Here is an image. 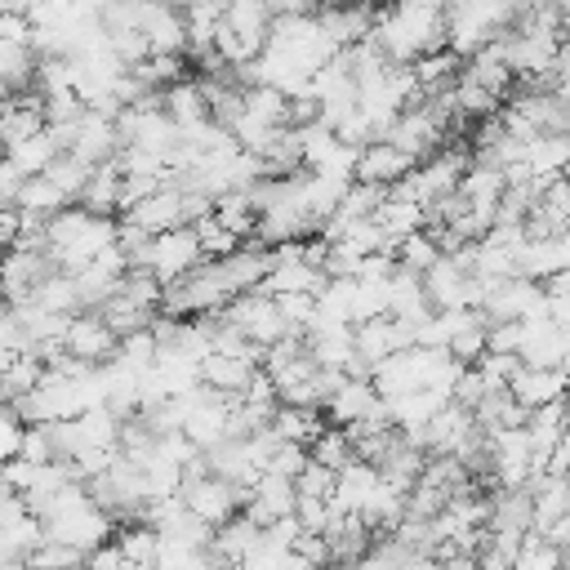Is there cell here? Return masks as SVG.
I'll list each match as a JSON object with an SVG mask.
<instances>
[{"instance_id":"1","label":"cell","mask_w":570,"mask_h":570,"mask_svg":"<svg viewBox=\"0 0 570 570\" xmlns=\"http://www.w3.org/2000/svg\"><path fill=\"white\" fill-rule=\"evenodd\" d=\"M392 67H410L436 49H445V4L419 0L396 9H374V27L365 36Z\"/></svg>"},{"instance_id":"2","label":"cell","mask_w":570,"mask_h":570,"mask_svg":"<svg viewBox=\"0 0 570 570\" xmlns=\"http://www.w3.org/2000/svg\"><path fill=\"white\" fill-rule=\"evenodd\" d=\"M116 245V223L111 218H98L80 205H67L62 214H53L45 223V254L58 272H80L89 267L98 254H107Z\"/></svg>"},{"instance_id":"3","label":"cell","mask_w":570,"mask_h":570,"mask_svg":"<svg viewBox=\"0 0 570 570\" xmlns=\"http://www.w3.org/2000/svg\"><path fill=\"white\" fill-rule=\"evenodd\" d=\"M218 321L223 325H232L245 343H254L258 352H267L272 343H281L289 330H285V316H281V307H276V298L272 294H263V289H249V294H236L223 312H218Z\"/></svg>"},{"instance_id":"4","label":"cell","mask_w":570,"mask_h":570,"mask_svg":"<svg viewBox=\"0 0 570 570\" xmlns=\"http://www.w3.org/2000/svg\"><path fill=\"white\" fill-rule=\"evenodd\" d=\"M178 499H183V508H187L205 530L227 525L232 517H240V503H245V494H240L236 485H227L223 476H214V472L187 476L183 490H178Z\"/></svg>"},{"instance_id":"5","label":"cell","mask_w":570,"mask_h":570,"mask_svg":"<svg viewBox=\"0 0 570 570\" xmlns=\"http://www.w3.org/2000/svg\"><path fill=\"white\" fill-rule=\"evenodd\" d=\"M116 343H120V338L107 330V321H102L98 312H76V316L67 321V330H62V356L76 361V365H89V370L111 365Z\"/></svg>"},{"instance_id":"6","label":"cell","mask_w":570,"mask_h":570,"mask_svg":"<svg viewBox=\"0 0 570 570\" xmlns=\"http://www.w3.org/2000/svg\"><path fill=\"white\" fill-rule=\"evenodd\" d=\"M205 263V254H200V240H196V232L191 227H174V232H165V236H151V245H147V272L160 281V285H174V281H183L191 267H200Z\"/></svg>"},{"instance_id":"7","label":"cell","mask_w":570,"mask_h":570,"mask_svg":"<svg viewBox=\"0 0 570 570\" xmlns=\"http://www.w3.org/2000/svg\"><path fill=\"white\" fill-rule=\"evenodd\" d=\"M49 272H58V267L49 263L45 249H36V245H13V249H4V254H0V298H4L9 307L27 303V298L36 294V285H40Z\"/></svg>"},{"instance_id":"8","label":"cell","mask_w":570,"mask_h":570,"mask_svg":"<svg viewBox=\"0 0 570 570\" xmlns=\"http://www.w3.org/2000/svg\"><path fill=\"white\" fill-rule=\"evenodd\" d=\"M120 223L138 227L142 236H165V232H174V227H191V218H187V191L160 187V191L142 196L138 205H129Z\"/></svg>"},{"instance_id":"9","label":"cell","mask_w":570,"mask_h":570,"mask_svg":"<svg viewBox=\"0 0 570 570\" xmlns=\"http://www.w3.org/2000/svg\"><path fill=\"white\" fill-rule=\"evenodd\" d=\"M419 169V160H410L405 151H396L392 142H365L361 151H356V174H352V183H365V187H383V191H392L401 178H410Z\"/></svg>"},{"instance_id":"10","label":"cell","mask_w":570,"mask_h":570,"mask_svg":"<svg viewBox=\"0 0 570 570\" xmlns=\"http://www.w3.org/2000/svg\"><path fill=\"white\" fill-rule=\"evenodd\" d=\"M294 499H298V494H294V481L263 472V476L245 490L240 517H249L258 530H267V525H276V521H285V517H294Z\"/></svg>"},{"instance_id":"11","label":"cell","mask_w":570,"mask_h":570,"mask_svg":"<svg viewBox=\"0 0 570 570\" xmlns=\"http://www.w3.org/2000/svg\"><path fill=\"white\" fill-rule=\"evenodd\" d=\"M67 156H76V160L89 165V169L111 165V160L120 156V129H116V120H107V116H98V111H85L80 125H76V134H71Z\"/></svg>"},{"instance_id":"12","label":"cell","mask_w":570,"mask_h":570,"mask_svg":"<svg viewBox=\"0 0 570 570\" xmlns=\"http://www.w3.org/2000/svg\"><path fill=\"white\" fill-rule=\"evenodd\" d=\"M321 410L330 414L334 428H356V423H365V419H383V414H387V405L379 401V392H374L365 379H343V383L330 392V401H325Z\"/></svg>"},{"instance_id":"13","label":"cell","mask_w":570,"mask_h":570,"mask_svg":"<svg viewBox=\"0 0 570 570\" xmlns=\"http://www.w3.org/2000/svg\"><path fill=\"white\" fill-rule=\"evenodd\" d=\"M40 129H45V102H40V94L22 89V94L0 98V151L36 138Z\"/></svg>"},{"instance_id":"14","label":"cell","mask_w":570,"mask_h":570,"mask_svg":"<svg viewBox=\"0 0 570 570\" xmlns=\"http://www.w3.org/2000/svg\"><path fill=\"white\" fill-rule=\"evenodd\" d=\"M566 392H570V374L566 370H530V365H521L517 374H512V383H508V396L530 414V410H543V405H552V401H566Z\"/></svg>"},{"instance_id":"15","label":"cell","mask_w":570,"mask_h":570,"mask_svg":"<svg viewBox=\"0 0 570 570\" xmlns=\"http://www.w3.org/2000/svg\"><path fill=\"white\" fill-rule=\"evenodd\" d=\"M138 31H142L151 53H187L183 13L169 4H138Z\"/></svg>"},{"instance_id":"16","label":"cell","mask_w":570,"mask_h":570,"mask_svg":"<svg viewBox=\"0 0 570 570\" xmlns=\"http://www.w3.org/2000/svg\"><path fill=\"white\" fill-rule=\"evenodd\" d=\"M223 27L258 58L267 45V31H272V4L267 0H232V4H223Z\"/></svg>"},{"instance_id":"17","label":"cell","mask_w":570,"mask_h":570,"mask_svg":"<svg viewBox=\"0 0 570 570\" xmlns=\"http://www.w3.org/2000/svg\"><path fill=\"white\" fill-rule=\"evenodd\" d=\"M316 22H321V31L330 36L334 49H352V45H361L370 36L374 9H365V4H321Z\"/></svg>"},{"instance_id":"18","label":"cell","mask_w":570,"mask_h":570,"mask_svg":"<svg viewBox=\"0 0 570 570\" xmlns=\"http://www.w3.org/2000/svg\"><path fill=\"white\" fill-rule=\"evenodd\" d=\"M254 374H258V365H254V361H240V356L209 352V356L200 361V387H209V392H218V396H227V401H236V396L249 387Z\"/></svg>"},{"instance_id":"19","label":"cell","mask_w":570,"mask_h":570,"mask_svg":"<svg viewBox=\"0 0 570 570\" xmlns=\"http://www.w3.org/2000/svg\"><path fill=\"white\" fill-rule=\"evenodd\" d=\"M463 76H468L472 85H481L485 94H494V98H508V89L517 85V76H512V67H508L499 40H490L485 49H476L472 58H463Z\"/></svg>"},{"instance_id":"20","label":"cell","mask_w":570,"mask_h":570,"mask_svg":"<svg viewBox=\"0 0 570 570\" xmlns=\"http://www.w3.org/2000/svg\"><path fill=\"white\" fill-rule=\"evenodd\" d=\"M258 543H263V530H258L249 517H232L227 525H218V530H214L209 552H214L227 570H236L245 557H254V552H258Z\"/></svg>"},{"instance_id":"21","label":"cell","mask_w":570,"mask_h":570,"mask_svg":"<svg viewBox=\"0 0 570 570\" xmlns=\"http://www.w3.org/2000/svg\"><path fill=\"white\" fill-rule=\"evenodd\" d=\"M374 223H379V232L387 236L392 254H396V245H401L405 236L428 232V214H423V205H414V200H405V196H392V191H387V200L379 205Z\"/></svg>"},{"instance_id":"22","label":"cell","mask_w":570,"mask_h":570,"mask_svg":"<svg viewBox=\"0 0 570 570\" xmlns=\"http://www.w3.org/2000/svg\"><path fill=\"white\" fill-rule=\"evenodd\" d=\"M374 485H379V472H374V463H361V459H352L343 472H334L330 512H361V508H365V499L374 494Z\"/></svg>"},{"instance_id":"23","label":"cell","mask_w":570,"mask_h":570,"mask_svg":"<svg viewBox=\"0 0 570 570\" xmlns=\"http://www.w3.org/2000/svg\"><path fill=\"white\" fill-rule=\"evenodd\" d=\"M485 530L530 534V530H534V503H530V490H490V521H485Z\"/></svg>"},{"instance_id":"24","label":"cell","mask_w":570,"mask_h":570,"mask_svg":"<svg viewBox=\"0 0 570 570\" xmlns=\"http://www.w3.org/2000/svg\"><path fill=\"white\" fill-rule=\"evenodd\" d=\"M160 111H165L178 129H191V125H205V120H209L205 94H200V85H196L191 76H183L178 85H169V89L160 94Z\"/></svg>"},{"instance_id":"25","label":"cell","mask_w":570,"mask_h":570,"mask_svg":"<svg viewBox=\"0 0 570 570\" xmlns=\"http://www.w3.org/2000/svg\"><path fill=\"white\" fill-rule=\"evenodd\" d=\"M58 156H62V147L53 142V134H49V129H40L36 138H27V142L9 147V151H4V165H9L18 178H40Z\"/></svg>"},{"instance_id":"26","label":"cell","mask_w":570,"mask_h":570,"mask_svg":"<svg viewBox=\"0 0 570 570\" xmlns=\"http://www.w3.org/2000/svg\"><path fill=\"white\" fill-rule=\"evenodd\" d=\"M566 419H570V401H552V405L525 414V436H530V450L539 459H548L557 450V441L566 432Z\"/></svg>"},{"instance_id":"27","label":"cell","mask_w":570,"mask_h":570,"mask_svg":"<svg viewBox=\"0 0 570 570\" xmlns=\"http://www.w3.org/2000/svg\"><path fill=\"white\" fill-rule=\"evenodd\" d=\"M27 303L40 307V312H49V316H76V312H80L76 276H71V272H49V276L36 285V294H31Z\"/></svg>"},{"instance_id":"28","label":"cell","mask_w":570,"mask_h":570,"mask_svg":"<svg viewBox=\"0 0 570 570\" xmlns=\"http://www.w3.org/2000/svg\"><path fill=\"white\" fill-rule=\"evenodd\" d=\"M530 490V503H534V530L543 534L557 517H566L570 512V485H566V476H539V481H530L525 485Z\"/></svg>"},{"instance_id":"29","label":"cell","mask_w":570,"mask_h":570,"mask_svg":"<svg viewBox=\"0 0 570 570\" xmlns=\"http://www.w3.org/2000/svg\"><path fill=\"white\" fill-rule=\"evenodd\" d=\"M111 543L120 548V557H125V566H129V570H147V566H156V561H160V534H156L151 525H142V521L120 525Z\"/></svg>"},{"instance_id":"30","label":"cell","mask_w":570,"mask_h":570,"mask_svg":"<svg viewBox=\"0 0 570 570\" xmlns=\"http://www.w3.org/2000/svg\"><path fill=\"white\" fill-rule=\"evenodd\" d=\"M321 410H298V405H276V419H272V436L276 441H289V445H312L316 436H321Z\"/></svg>"},{"instance_id":"31","label":"cell","mask_w":570,"mask_h":570,"mask_svg":"<svg viewBox=\"0 0 570 570\" xmlns=\"http://www.w3.org/2000/svg\"><path fill=\"white\" fill-rule=\"evenodd\" d=\"M80 209H89V214H98V218H107V214L120 209V169H116V160H111V165H98V169L89 174V183H85V191H80Z\"/></svg>"},{"instance_id":"32","label":"cell","mask_w":570,"mask_h":570,"mask_svg":"<svg viewBox=\"0 0 570 570\" xmlns=\"http://www.w3.org/2000/svg\"><path fill=\"white\" fill-rule=\"evenodd\" d=\"M521 539L525 534H508V530H481L476 539V570H512L517 566V552H521Z\"/></svg>"},{"instance_id":"33","label":"cell","mask_w":570,"mask_h":570,"mask_svg":"<svg viewBox=\"0 0 570 570\" xmlns=\"http://www.w3.org/2000/svg\"><path fill=\"white\" fill-rule=\"evenodd\" d=\"M214 223L223 227V232H232V236H254V227H258V209L249 205V196L245 191H227V196H218L214 200Z\"/></svg>"},{"instance_id":"34","label":"cell","mask_w":570,"mask_h":570,"mask_svg":"<svg viewBox=\"0 0 570 570\" xmlns=\"http://www.w3.org/2000/svg\"><path fill=\"white\" fill-rule=\"evenodd\" d=\"M307 459L321 463V468H330V472H343L356 459V450H352V436L343 428H321V436L307 445Z\"/></svg>"},{"instance_id":"35","label":"cell","mask_w":570,"mask_h":570,"mask_svg":"<svg viewBox=\"0 0 570 570\" xmlns=\"http://www.w3.org/2000/svg\"><path fill=\"white\" fill-rule=\"evenodd\" d=\"M89 174H94V169H89V165H80L76 156H67V151H62V156H58V160L45 169V178H49V183H53V187H58L67 200H80V191H85Z\"/></svg>"},{"instance_id":"36","label":"cell","mask_w":570,"mask_h":570,"mask_svg":"<svg viewBox=\"0 0 570 570\" xmlns=\"http://www.w3.org/2000/svg\"><path fill=\"white\" fill-rule=\"evenodd\" d=\"M396 267H405V272H414V276H423L436 258H441V249H436V240L428 236V232H419V236H405L401 245H396Z\"/></svg>"},{"instance_id":"37","label":"cell","mask_w":570,"mask_h":570,"mask_svg":"<svg viewBox=\"0 0 570 570\" xmlns=\"http://www.w3.org/2000/svg\"><path fill=\"white\" fill-rule=\"evenodd\" d=\"M512 570H561V552L539 530H530L521 539V552H517V566Z\"/></svg>"},{"instance_id":"38","label":"cell","mask_w":570,"mask_h":570,"mask_svg":"<svg viewBox=\"0 0 570 570\" xmlns=\"http://www.w3.org/2000/svg\"><path fill=\"white\" fill-rule=\"evenodd\" d=\"M410 557H414V552H405V548H401L392 534H379V539L370 543V552H365V557H361L352 570H401Z\"/></svg>"},{"instance_id":"39","label":"cell","mask_w":570,"mask_h":570,"mask_svg":"<svg viewBox=\"0 0 570 570\" xmlns=\"http://www.w3.org/2000/svg\"><path fill=\"white\" fill-rule=\"evenodd\" d=\"M307 468V450L303 445H289V441H276L272 454H267V468L272 476H285V481H298V472Z\"/></svg>"},{"instance_id":"40","label":"cell","mask_w":570,"mask_h":570,"mask_svg":"<svg viewBox=\"0 0 570 570\" xmlns=\"http://www.w3.org/2000/svg\"><path fill=\"white\" fill-rule=\"evenodd\" d=\"M294 494H303V499H330V494H334V472L307 459V468H303L298 481H294Z\"/></svg>"},{"instance_id":"41","label":"cell","mask_w":570,"mask_h":570,"mask_svg":"<svg viewBox=\"0 0 570 570\" xmlns=\"http://www.w3.org/2000/svg\"><path fill=\"white\" fill-rule=\"evenodd\" d=\"M22 432H27L22 419H18L9 405H0V468L22 454Z\"/></svg>"},{"instance_id":"42","label":"cell","mask_w":570,"mask_h":570,"mask_svg":"<svg viewBox=\"0 0 570 570\" xmlns=\"http://www.w3.org/2000/svg\"><path fill=\"white\" fill-rule=\"evenodd\" d=\"M27 463H53V441H49V428H27L22 432V454Z\"/></svg>"},{"instance_id":"43","label":"cell","mask_w":570,"mask_h":570,"mask_svg":"<svg viewBox=\"0 0 570 570\" xmlns=\"http://www.w3.org/2000/svg\"><path fill=\"white\" fill-rule=\"evenodd\" d=\"M80 570H129V566H125V557H120V548H116V543H102V548L85 552Z\"/></svg>"},{"instance_id":"44","label":"cell","mask_w":570,"mask_h":570,"mask_svg":"<svg viewBox=\"0 0 570 570\" xmlns=\"http://www.w3.org/2000/svg\"><path fill=\"white\" fill-rule=\"evenodd\" d=\"M548 476H570V419H566V432H561L557 450L548 454Z\"/></svg>"},{"instance_id":"45","label":"cell","mask_w":570,"mask_h":570,"mask_svg":"<svg viewBox=\"0 0 570 570\" xmlns=\"http://www.w3.org/2000/svg\"><path fill=\"white\" fill-rule=\"evenodd\" d=\"M543 539H548L557 552H570V512H566V517H557V521L543 530Z\"/></svg>"},{"instance_id":"46","label":"cell","mask_w":570,"mask_h":570,"mask_svg":"<svg viewBox=\"0 0 570 570\" xmlns=\"http://www.w3.org/2000/svg\"><path fill=\"white\" fill-rule=\"evenodd\" d=\"M561 570H570V552H561Z\"/></svg>"},{"instance_id":"47","label":"cell","mask_w":570,"mask_h":570,"mask_svg":"<svg viewBox=\"0 0 570 570\" xmlns=\"http://www.w3.org/2000/svg\"><path fill=\"white\" fill-rule=\"evenodd\" d=\"M147 570H160V566H147Z\"/></svg>"},{"instance_id":"48","label":"cell","mask_w":570,"mask_h":570,"mask_svg":"<svg viewBox=\"0 0 570 570\" xmlns=\"http://www.w3.org/2000/svg\"><path fill=\"white\" fill-rule=\"evenodd\" d=\"M0 303H4V298H0Z\"/></svg>"},{"instance_id":"49","label":"cell","mask_w":570,"mask_h":570,"mask_svg":"<svg viewBox=\"0 0 570 570\" xmlns=\"http://www.w3.org/2000/svg\"><path fill=\"white\" fill-rule=\"evenodd\" d=\"M566 178H570V174H566Z\"/></svg>"}]
</instances>
